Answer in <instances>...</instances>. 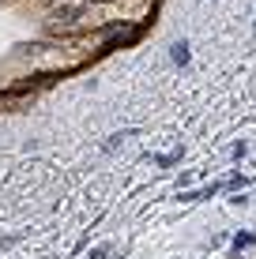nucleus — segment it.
<instances>
[{"label":"nucleus","instance_id":"f257e3e1","mask_svg":"<svg viewBox=\"0 0 256 259\" xmlns=\"http://www.w3.org/2000/svg\"><path fill=\"white\" fill-rule=\"evenodd\" d=\"M173 64H189V46H185V41L173 46Z\"/></svg>","mask_w":256,"mask_h":259},{"label":"nucleus","instance_id":"f03ea898","mask_svg":"<svg viewBox=\"0 0 256 259\" xmlns=\"http://www.w3.org/2000/svg\"><path fill=\"white\" fill-rule=\"evenodd\" d=\"M234 244H237V248H249V244H256V237H252V233H241Z\"/></svg>","mask_w":256,"mask_h":259},{"label":"nucleus","instance_id":"7ed1b4c3","mask_svg":"<svg viewBox=\"0 0 256 259\" xmlns=\"http://www.w3.org/2000/svg\"><path fill=\"white\" fill-rule=\"evenodd\" d=\"M177 158H181V154H162V158H155V162H158V165H173Z\"/></svg>","mask_w":256,"mask_h":259},{"label":"nucleus","instance_id":"20e7f679","mask_svg":"<svg viewBox=\"0 0 256 259\" xmlns=\"http://www.w3.org/2000/svg\"><path fill=\"white\" fill-rule=\"evenodd\" d=\"M91 259H105V248H94V252H91Z\"/></svg>","mask_w":256,"mask_h":259}]
</instances>
